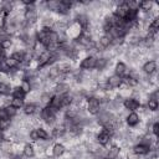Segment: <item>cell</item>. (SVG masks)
<instances>
[{
	"label": "cell",
	"instance_id": "6da1fadb",
	"mask_svg": "<svg viewBox=\"0 0 159 159\" xmlns=\"http://www.w3.org/2000/svg\"><path fill=\"white\" fill-rule=\"evenodd\" d=\"M57 113L55 109H52L51 107L46 106V107H42L41 108V112H40V118H41V122H43L46 125H51L53 127L56 124V119H57Z\"/></svg>",
	"mask_w": 159,
	"mask_h": 159
},
{
	"label": "cell",
	"instance_id": "7a4b0ae2",
	"mask_svg": "<svg viewBox=\"0 0 159 159\" xmlns=\"http://www.w3.org/2000/svg\"><path fill=\"white\" fill-rule=\"evenodd\" d=\"M84 109L88 114L91 116H97L101 112V101L93 96H89L86 98L84 103Z\"/></svg>",
	"mask_w": 159,
	"mask_h": 159
},
{
	"label": "cell",
	"instance_id": "3957f363",
	"mask_svg": "<svg viewBox=\"0 0 159 159\" xmlns=\"http://www.w3.org/2000/svg\"><path fill=\"white\" fill-rule=\"evenodd\" d=\"M36 4V2H35ZM24 20L27 25H36L37 24V20H39V12H37V9L35 5H31V6H26L25 10H24Z\"/></svg>",
	"mask_w": 159,
	"mask_h": 159
},
{
	"label": "cell",
	"instance_id": "277c9868",
	"mask_svg": "<svg viewBox=\"0 0 159 159\" xmlns=\"http://www.w3.org/2000/svg\"><path fill=\"white\" fill-rule=\"evenodd\" d=\"M96 142L99 144V145H102V147H107L111 142H112V139H113V134H112V132H109L108 129H106V128H102L101 130H98L97 133H96Z\"/></svg>",
	"mask_w": 159,
	"mask_h": 159
},
{
	"label": "cell",
	"instance_id": "5b68a950",
	"mask_svg": "<svg viewBox=\"0 0 159 159\" xmlns=\"http://www.w3.org/2000/svg\"><path fill=\"white\" fill-rule=\"evenodd\" d=\"M96 62H97V57L96 56L87 55L86 57L82 58V61L80 63V68L82 71H91V70L96 68Z\"/></svg>",
	"mask_w": 159,
	"mask_h": 159
},
{
	"label": "cell",
	"instance_id": "8992f818",
	"mask_svg": "<svg viewBox=\"0 0 159 159\" xmlns=\"http://www.w3.org/2000/svg\"><path fill=\"white\" fill-rule=\"evenodd\" d=\"M124 122H125V124H127L128 127H130V128H137V127L140 124V122H142V117H140L137 112H129V113L127 114Z\"/></svg>",
	"mask_w": 159,
	"mask_h": 159
},
{
	"label": "cell",
	"instance_id": "52a82bcc",
	"mask_svg": "<svg viewBox=\"0 0 159 159\" xmlns=\"http://www.w3.org/2000/svg\"><path fill=\"white\" fill-rule=\"evenodd\" d=\"M157 70H158V63L155 60H148L142 65V72L145 73L147 76H152L157 73Z\"/></svg>",
	"mask_w": 159,
	"mask_h": 159
},
{
	"label": "cell",
	"instance_id": "ba28073f",
	"mask_svg": "<svg viewBox=\"0 0 159 159\" xmlns=\"http://www.w3.org/2000/svg\"><path fill=\"white\" fill-rule=\"evenodd\" d=\"M123 107H124V109H127L128 112H135V111H138L139 108H140V103H139V101L137 99V98H134V97H128V98H125L124 101H123V104H122Z\"/></svg>",
	"mask_w": 159,
	"mask_h": 159
},
{
	"label": "cell",
	"instance_id": "9c48e42d",
	"mask_svg": "<svg viewBox=\"0 0 159 159\" xmlns=\"http://www.w3.org/2000/svg\"><path fill=\"white\" fill-rule=\"evenodd\" d=\"M106 83H107V87H108V89L109 91H112V89H116V88H119L120 86H122V77H119V76H117V75H109L108 77H107V80H106Z\"/></svg>",
	"mask_w": 159,
	"mask_h": 159
},
{
	"label": "cell",
	"instance_id": "30bf717a",
	"mask_svg": "<svg viewBox=\"0 0 159 159\" xmlns=\"http://www.w3.org/2000/svg\"><path fill=\"white\" fill-rule=\"evenodd\" d=\"M71 84L70 83H66V82H57L55 83L53 86V92L55 94H58V96H63V94H67L70 91H71Z\"/></svg>",
	"mask_w": 159,
	"mask_h": 159
},
{
	"label": "cell",
	"instance_id": "8fae6325",
	"mask_svg": "<svg viewBox=\"0 0 159 159\" xmlns=\"http://www.w3.org/2000/svg\"><path fill=\"white\" fill-rule=\"evenodd\" d=\"M66 150H67V148L62 143L58 142V143H55L51 147V155L53 158H62L66 154Z\"/></svg>",
	"mask_w": 159,
	"mask_h": 159
},
{
	"label": "cell",
	"instance_id": "7c38bea8",
	"mask_svg": "<svg viewBox=\"0 0 159 159\" xmlns=\"http://www.w3.org/2000/svg\"><path fill=\"white\" fill-rule=\"evenodd\" d=\"M150 152V148L148 145H144L142 143H135L132 148V153L138 155V157H144V155H148V153Z\"/></svg>",
	"mask_w": 159,
	"mask_h": 159
},
{
	"label": "cell",
	"instance_id": "4fadbf2b",
	"mask_svg": "<svg viewBox=\"0 0 159 159\" xmlns=\"http://www.w3.org/2000/svg\"><path fill=\"white\" fill-rule=\"evenodd\" d=\"M122 152V148L117 144H112L109 145V148H107V152H106V158L108 159H117L119 157Z\"/></svg>",
	"mask_w": 159,
	"mask_h": 159
},
{
	"label": "cell",
	"instance_id": "5bb4252c",
	"mask_svg": "<svg viewBox=\"0 0 159 159\" xmlns=\"http://www.w3.org/2000/svg\"><path fill=\"white\" fill-rule=\"evenodd\" d=\"M128 73V67L123 61H118L114 66V75L119 76V77H124Z\"/></svg>",
	"mask_w": 159,
	"mask_h": 159
},
{
	"label": "cell",
	"instance_id": "9a60e30c",
	"mask_svg": "<svg viewBox=\"0 0 159 159\" xmlns=\"http://www.w3.org/2000/svg\"><path fill=\"white\" fill-rule=\"evenodd\" d=\"M22 155L26 158H34L36 155V149L32 143H26L22 147Z\"/></svg>",
	"mask_w": 159,
	"mask_h": 159
},
{
	"label": "cell",
	"instance_id": "2e32d148",
	"mask_svg": "<svg viewBox=\"0 0 159 159\" xmlns=\"http://www.w3.org/2000/svg\"><path fill=\"white\" fill-rule=\"evenodd\" d=\"M158 107H159V101L158 99H155V98H153V97H149L148 96V99H147V109L149 111V112H157V109H158Z\"/></svg>",
	"mask_w": 159,
	"mask_h": 159
},
{
	"label": "cell",
	"instance_id": "e0dca14e",
	"mask_svg": "<svg viewBox=\"0 0 159 159\" xmlns=\"http://www.w3.org/2000/svg\"><path fill=\"white\" fill-rule=\"evenodd\" d=\"M45 5H46V9L50 12L57 14V10H58V6H60V0H50V1H46Z\"/></svg>",
	"mask_w": 159,
	"mask_h": 159
},
{
	"label": "cell",
	"instance_id": "ac0fdd59",
	"mask_svg": "<svg viewBox=\"0 0 159 159\" xmlns=\"http://www.w3.org/2000/svg\"><path fill=\"white\" fill-rule=\"evenodd\" d=\"M51 98H52V94H51L50 92H42V93H41V97H40L39 104H40L41 107H46V106L50 104Z\"/></svg>",
	"mask_w": 159,
	"mask_h": 159
},
{
	"label": "cell",
	"instance_id": "d6986e66",
	"mask_svg": "<svg viewBox=\"0 0 159 159\" xmlns=\"http://www.w3.org/2000/svg\"><path fill=\"white\" fill-rule=\"evenodd\" d=\"M11 97H12V98H21V99H25V98H26V93H25L19 86H16V87H14L12 91H11Z\"/></svg>",
	"mask_w": 159,
	"mask_h": 159
},
{
	"label": "cell",
	"instance_id": "ffe728a7",
	"mask_svg": "<svg viewBox=\"0 0 159 159\" xmlns=\"http://www.w3.org/2000/svg\"><path fill=\"white\" fill-rule=\"evenodd\" d=\"M17 86H19V87H20V88H21L26 94H27V93H30V92L32 91V87H31L30 81H27V80H25V78H22V80H21V82H20Z\"/></svg>",
	"mask_w": 159,
	"mask_h": 159
},
{
	"label": "cell",
	"instance_id": "44dd1931",
	"mask_svg": "<svg viewBox=\"0 0 159 159\" xmlns=\"http://www.w3.org/2000/svg\"><path fill=\"white\" fill-rule=\"evenodd\" d=\"M11 84H7V83H0V96H4V97H7L11 94Z\"/></svg>",
	"mask_w": 159,
	"mask_h": 159
},
{
	"label": "cell",
	"instance_id": "7402d4cb",
	"mask_svg": "<svg viewBox=\"0 0 159 159\" xmlns=\"http://www.w3.org/2000/svg\"><path fill=\"white\" fill-rule=\"evenodd\" d=\"M5 63H6V66L9 67V70L11 71V70H16V68H19L20 67V63L17 62V61H15L11 56H9L6 60H5Z\"/></svg>",
	"mask_w": 159,
	"mask_h": 159
},
{
	"label": "cell",
	"instance_id": "603a6c76",
	"mask_svg": "<svg viewBox=\"0 0 159 159\" xmlns=\"http://www.w3.org/2000/svg\"><path fill=\"white\" fill-rule=\"evenodd\" d=\"M36 132H37L39 139H51L50 133H48L43 127H37V128H36Z\"/></svg>",
	"mask_w": 159,
	"mask_h": 159
},
{
	"label": "cell",
	"instance_id": "cb8c5ba5",
	"mask_svg": "<svg viewBox=\"0 0 159 159\" xmlns=\"http://www.w3.org/2000/svg\"><path fill=\"white\" fill-rule=\"evenodd\" d=\"M24 51H25V50H15V51L11 53V57H12L15 61H17L20 65H21L22 61H24Z\"/></svg>",
	"mask_w": 159,
	"mask_h": 159
},
{
	"label": "cell",
	"instance_id": "d4e9b609",
	"mask_svg": "<svg viewBox=\"0 0 159 159\" xmlns=\"http://www.w3.org/2000/svg\"><path fill=\"white\" fill-rule=\"evenodd\" d=\"M25 104V99H21V98H12L11 97V101H10V106H12L14 108L16 109H21Z\"/></svg>",
	"mask_w": 159,
	"mask_h": 159
},
{
	"label": "cell",
	"instance_id": "484cf974",
	"mask_svg": "<svg viewBox=\"0 0 159 159\" xmlns=\"http://www.w3.org/2000/svg\"><path fill=\"white\" fill-rule=\"evenodd\" d=\"M4 109H5V112H6V114H7V117L10 118V119H12L14 117H16L17 116V111L19 109H16V108H14L12 106H5L4 107Z\"/></svg>",
	"mask_w": 159,
	"mask_h": 159
},
{
	"label": "cell",
	"instance_id": "4316f807",
	"mask_svg": "<svg viewBox=\"0 0 159 159\" xmlns=\"http://www.w3.org/2000/svg\"><path fill=\"white\" fill-rule=\"evenodd\" d=\"M11 128V119H0V130L6 132Z\"/></svg>",
	"mask_w": 159,
	"mask_h": 159
},
{
	"label": "cell",
	"instance_id": "83f0119b",
	"mask_svg": "<svg viewBox=\"0 0 159 159\" xmlns=\"http://www.w3.org/2000/svg\"><path fill=\"white\" fill-rule=\"evenodd\" d=\"M153 137H155V138H158V135H159V123L155 120V122H153V124H152V127H150V132H149Z\"/></svg>",
	"mask_w": 159,
	"mask_h": 159
},
{
	"label": "cell",
	"instance_id": "f1b7e54d",
	"mask_svg": "<svg viewBox=\"0 0 159 159\" xmlns=\"http://www.w3.org/2000/svg\"><path fill=\"white\" fill-rule=\"evenodd\" d=\"M0 83L11 84V80H10L9 73H5V72H1V71H0Z\"/></svg>",
	"mask_w": 159,
	"mask_h": 159
},
{
	"label": "cell",
	"instance_id": "f546056e",
	"mask_svg": "<svg viewBox=\"0 0 159 159\" xmlns=\"http://www.w3.org/2000/svg\"><path fill=\"white\" fill-rule=\"evenodd\" d=\"M10 36L5 32V30L2 29V26H0V45H1V42L4 41V40H6V39H9Z\"/></svg>",
	"mask_w": 159,
	"mask_h": 159
},
{
	"label": "cell",
	"instance_id": "4dcf8cb0",
	"mask_svg": "<svg viewBox=\"0 0 159 159\" xmlns=\"http://www.w3.org/2000/svg\"><path fill=\"white\" fill-rule=\"evenodd\" d=\"M5 139V135H4V132H1L0 130V144H1V142Z\"/></svg>",
	"mask_w": 159,
	"mask_h": 159
}]
</instances>
